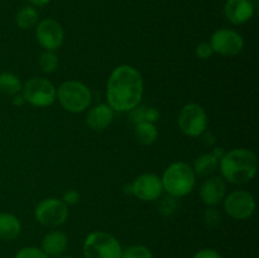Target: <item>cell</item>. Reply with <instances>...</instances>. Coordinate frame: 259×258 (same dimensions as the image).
<instances>
[{
  "label": "cell",
  "mask_w": 259,
  "mask_h": 258,
  "mask_svg": "<svg viewBox=\"0 0 259 258\" xmlns=\"http://www.w3.org/2000/svg\"><path fill=\"white\" fill-rule=\"evenodd\" d=\"M212 154H214V156L217 157V158L220 161V159L223 158V156L225 154V152H224V149H223V148H215L214 152H212Z\"/></svg>",
  "instance_id": "obj_34"
},
{
  "label": "cell",
  "mask_w": 259,
  "mask_h": 258,
  "mask_svg": "<svg viewBox=\"0 0 259 258\" xmlns=\"http://www.w3.org/2000/svg\"><path fill=\"white\" fill-rule=\"evenodd\" d=\"M227 19L233 24H244L254 14V7L250 0H228L224 7Z\"/></svg>",
  "instance_id": "obj_14"
},
{
  "label": "cell",
  "mask_w": 259,
  "mask_h": 258,
  "mask_svg": "<svg viewBox=\"0 0 259 258\" xmlns=\"http://www.w3.org/2000/svg\"><path fill=\"white\" fill-rule=\"evenodd\" d=\"M68 245L67 235L60 230H53L45 235L42 240V250L48 257H60L66 252Z\"/></svg>",
  "instance_id": "obj_16"
},
{
  "label": "cell",
  "mask_w": 259,
  "mask_h": 258,
  "mask_svg": "<svg viewBox=\"0 0 259 258\" xmlns=\"http://www.w3.org/2000/svg\"><path fill=\"white\" fill-rule=\"evenodd\" d=\"M147 109L148 106L146 105H138L131 110V120L134 124L142 123V121H147Z\"/></svg>",
  "instance_id": "obj_27"
},
{
  "label": "cell",
  "mask_w": 259,
  "mask_h": 258,
  "mask_svg": "<svg viewBox=\"0 0 259 258\" xmlns=\"http://www.w3.org/2000/svg\"><path fill=\"white\" fill-rule=\"evenodd\" d=\"M123 190H124V194L132 195V185H128V186H124Z\"/></svg>",
  "instance_id": "obj_36"
},
{
  "label": "cell",
  "mask_w": 259,
  "mask_h": 258,
  "mask_svg": "<svg viewBox=\"0 0 259 258\" xmlns=\"http://www.w3.org/2000/svg\"><path fill=\"white\" fill-rule=\"evenodd\" d=\"M22 95L25 103L37 108H46L55 103L56 88L43 77H32L23 85Z\"/></svg>",
  "instance_id": "obj_6"
},
{
  "label": "cell",
  "mask_w": 259,
  "mask_h": 258,
  "mask_svg": "<svg viewBox=\"0 0 259 258\" xmlns=\"http://www.w3.org/2000/svg\"><path fill=\"white\" fill-rule=\"evenodd\" d=\"M56 258H73V257H71V255H60V257H56Z\"/></svg>",
  "instance_id": "obj_37"
},
{
  "label": "cell",
  "mask_w": 259,
  "mask_h": 258,
  "mask_svg": "<svg viewBox=\"0 0 259 258\" xmlns=\"http://www.w3.org/2000/svg\"><path fill=\"white\" fill-rule=\"evenodd\" d=\"M39 67L43 72L52 73L58 67V57L55 51H45L39 57Z\"/></svg>",
  "instance_id": "obj_22"
},
{
  "label": "cell",
  "mask_w": 259,
  "mask_h": 258,
  "mask_svg": "<svg viewBox=\"0 0 259 258\" xmlns=\"http://www.w3.org/2000/svg\"><path fill=\"white\" fill-rule=\"evenodd\" d=\"M62 201L65 202L66 205H76L80 201V194L75 190H68L63 194Z\"/></svg>",
  "instance_id": "obj_29"
},
{
  "label": "cell",
  "mask_w": 259,
  "mask_h": 258,
  "mask_svg": "<svg viewBox=\"0 0 259 258\" xmlns=\"http://www.w3.org/2000/svg\"><path fill=\"white\" fill-rule=\"evenodd\" d=\"M204 142H205V144H209V146H212V143H214V142H215V139H214V137H212V134L211 133H206V132H205Z\"/></svg>",
  "instance_id": "obj_33"
},
{
  "label": "cell",
  "mask_w": 259,
  "mask_h": 258,
  "mask_svg": "<svg viewBox=\"0 0 259 258\" xmlns=\"http://www.w3.org/2000/svg\"><path fill=\"white\" fill-rule=\"evenodd\" d=\"M204 220H205V223H206L207 227H210V228L217 227V225L220 223L219 211H218L214 206H209L206 210H205Z\"/></svg>",
  "instance_id": "obj_26"
},
{
  "label": "cell",
  "mask_w": 259,
  "mask_h": 258,
  "mask_svg": "<svg viewBox=\"0 0 259 258\" xmlns=\"http://www.w3.org/2000/svg\"><path fill=\"white\" fill-rule=\"evenodd\" d=\"M114 119V110L108 104H99L91 108L86 115V123L93 131L101 132L108 128Z\"/></svg>",
  "instance_id": "obj_15"
},
{
  "label": "cell",
  "mask_w": 259,
  "mask_h": 258,
  "mask_svg": "<svg viewBox=\"0 0 259 258\" xmlns=\"http://www.w3.org/2000/svg\"><path fill=\"white\" fill-rule=\"evenodd\" d=\"M212 53H214V51H212L211 45L209 42H202L196 47V56L201 60H207L209 57H211Z\"/></svg>",
  "instance_id": "obj_28"
},
{
  "label": "cell",
  "mask_w": 259,
  "mask_h": 258,
  "mask_svg": "<svg viewBox=\"0 0 259 258\" xmlns=\"http://www.w3.org/2000/svg\"><path fill=\"white\" fill-rule=\"evenodd\" d=\"M143 78L133 66L121 65L114 68L106 85L108 105L114 111H131L143 98Z\"/></svg>",
  "instance_id": "obj_1"
},
{
  "label": "cell",
  "mask_w": 259,
  "mask_h": 258,
  "mask_svg": "<svg viewBox=\"0 0 259 258\" xmlns=\"http://www.w3.org/2000/svg\"><path fill=\"white\" fill-rule=\"evenodd\" d=\"M22 88L23 83L17 75L12 72L0 73V93L2 94L13 96L15 94L20 93Z\"/></svg>",
  "instance_id": "obj_20"
},
{
  "label": "cell",
  "mask_w": 259,
  "mask_h": 258,
  "mask_svg": "<svg viewBox=\"0 0 259 258\" xmlns=\"http://www.w3.org/2000/svg\"><path fill=\"white\" fill-rule=\"evenodd\" d=\"M29 2L32 3V4L37 5V7H43V5L48 4V3H50L51 0H29Z\"/></svg>",
  "instance_id": "obj_35"
},
{
  "label": "cell",
  "mask_w": 259,
  "mask_h": 258,
  "mask_svg": "<svg viewBox=\"0 0 259 258\" xmlns=\"http://www.w3.org/2000/svg\"><path fill=\"white\" fill-rule=\"evenodd\" d=\"M14 258H50L42 249L35 247H27L20 249Z\"/></svg>",
  "instance_id": "obj_25"
},
{
  "label": "cell",
  "mask_w": 259,
  "mask_h": 258,
  "mask_svg": "<svg viewBox=\"0 0 259 258\" xmlns=\"http://www.w3.org/2000/svg\"><path fill=\"white\" fill-rule=\"evenodd\" d=\"M214 53L223 56H237L244 48V39L233 29H219L212 34L210 40Z\"/></svg>",
  "instance_id": "obj_10"
},
{
  "label": "cell",
  "mask_w": 259,
  "mask_h": 258,
  "mask_svg": "<svg viewBox=\"0 0 259 258\" xmlns=\"http://www.w3.org/2000/svg\"><path fill=\"white\" fill-rule=\"evenodd\" d=\"M35 220L47 228H57L68 218V207L62 200L48 197L42 200L34 209Z\"/></svg>",
  "instance_id": "obj_8"
},
{
  "label": "cell",
  "mask_w": 259,
  "mask_h": 258,
  "mask_svg": "<svg viewBox=\"0 0 259 258\" xmlns=\"http://www.w3.org/2000/svg\"><path fill=\"white\" fill-rule=\"evenodd\" d=\"M225 212L235 220L249 219L255 210V200L252 194L237 190L224 197Z\"/></svg>",
  "instance_id": "obj_9"
},
{
  "label": "cell",
  "mask_w": 259,
  "mask_h": 258,
  "mask_svg": "<svg viewBox=\"0 0 259 258\" xmlns=\"http://www.w3.org/2000/svg\"><path fill=\"white\" fill-rule=\"evenodd\" d=\"M121 258H153L151 250L141 244L132 245L121 253Z\"/></svg>",
  "instance_id": "obj_23"
},
{
  "label": "cell",
  "mask_w": 259,
  "mask_h": 258,
  "mask_svg": "<svg viewBox=\"0 0 259 258\" xmlns=\"http://www.w3.org/2000/svg\"><path fill=\"white\" fill-rule=\"evenodd\" d=\"M85 258H121L123 248L114 235L105 232H94L83 242Z\"/></svg>",
  "instance_id": "obj_5"
},
{
  "label": "cell",
  "mask_w": 259,
  "mask_h": 258,
  "mask_svg": "<svg viewBox=\"0 0 259 258\" xmlns=\"http://www.w3.org/2000/svg\"><path fill=\"white\" fill-rule=\"evenodd\" d=\"M12 103H13V105H15V106H22L23 104L25 103V100H24V98H23V95H22V93H18V94H15V95H13L12 96Z\"/></svg>",
  "instance_id": "obj_32"
},
{
  "label": "cell",
  "mask_w": 259,
  "mask_h": 258,
  "mask_svg": "<svg viewBox=\"0 0 259 258\" xmlns=\"http://www.w3.org/2000/svg\"><path fill=\"white\" fill-rule=\"evenodd\" d=\"M35 37L45 51H56L62 46L65 32L57 20L48 18L38 23Z\"/></svg>",
  "instance_id": "obj_11"
},
{
  "label": "cell",
  "mask_w": 259,
  "mask_h": 258,
  "mask_svg": "<svg viewBox=\"0 0 259 258\" xmlns=\"http://www.w3.org/2000/svg\"><path fill=\"white\" fill-rule=\"evenodd\" d=\"M180 129L189 137H200L207 129V115L205 109L196 103L186 104L177 119Z\"/></svg>",
  "instance_id": "obj_7"
},
{
  "label": "cell",
  "mask_w": 259,
  "mask_h": 258,
  "mask_svg": "<svg viewBox=\"0 0 259 258\" xmlns=\"http://www.w3.org/2000/svg\"><path fill=\"white\" fill-rule=\"evenodd\" d=\"M219 168L223 180L235 185L245 184L257 175L258 159L250 149L235 148L225 152L219 161Z\"/></svg>",
  "instance_id": "obj_2"
},
{
  "label": "cell",
  "mask_w": 259,
  "mask_h": 258,
  "mask_svg": "<svg viewBox=\"0 0 259 258\" xmlns=\"http://www.w3.org/2000/svg\"><path fill=\"white\" fill-rule=\"evenodd\" d=\"M15 23L20 29H30L38 23V13L34 8L25 7L17 13Z\"/></svg>",
  "instance_id": "obj_21"
},
{
  "label": "cell",
  "mask_w": 259,
  "mask_h": 258,
  "mask_svg": "<svg viewBox=\"0 0 259 258\" xmlns=\"http://www.w3.org/2000/svg\"><path fill=\"white\" fill-rule=\"evenodd\" d=\"M219 167V159L212 153H204L195 159L194 172L200 176H209L214 174Z\"/></svg>",
  "instance_id": "obj_18"
},
{
  "label": "cell",
  "mask_w": 259,
  "mask_h": 258,
  "mask_svg": "<svg viewBox=\"0 0 259 258\" xmlns=\"http://www.w3.org/2000/svg\"><path fill=\"white\" fill-rule=\"evenodd\" d=\"M176 207H177V201H176V197H172V196H166L161 200L158 205V210L162 215H172L175 211H176Z\"/></svg>",
  "instance_id": "obj_24"
},
{
  "label": "cell",
  "mask_w": 259,
  "mask_h": 258,
  "mask_svg": "<svg viewBox=\"0 0 259 258\" xmlns=\"http://www.w3.org/2000/svg\"><path fill=\"white\" fill-rule=\"evenodd\" d=\"M134 134H136V138L139 143L143 144V146H151L156 142L157 137H158V131L153 123L142 121V123L136 124Z\"/></svg>",
  "instance_id": "obj_19"
},
{
  "label": "cell",
  "mask_w": 259,
  "mask_h": 258,
  "mask_svg": "<svg viewBox=\"0 0 259 258\" xmlns=\"http://www.w3.org/2000/svg\"><path fill=\"white\" fill-rule=\"evenodd\" d=\"M22 224L15 215L10 212L0 214V239L12 240L20 234Z\"/></svg>",
  "instance_id": "obj_17"
},
{
  "label": "cell",
  "mask_w": 259,
  "mask_h": 258,
  "mask_svg": "<svg viewBox=\"0 0 259 258\" xmlns=\"http://www.w3.org/2000/svg\"><path fill=\"white\" fill-rule=\"evenodd\" d=\"M161 180L163 191L179 199L189 195L195 189L196 174L186 162H175L167 167Z\"/></svg>",
  "instance_id": "obj_3"
},
{
  "label": "cell",
  "mask_w": 259,
  "mask_h": 258,
  "mask_svg": "<svg viewBox=\"0 0 259 258\" xmlns=\"http://www.w3.org/2000/svg\"><path fill=\"white\" fill-rule=\"evenodd\" d=\"M227 185L223 177H209L200 187V199L206 206H217L224 200Z\"/></svg>",
  "instance_id": "obj_13"
},
{
  "label": "cell",
  "mask_w": 259,
  "mask_h": 258,
  "mask_svg": "<svg viewBox=\"0 0 259 258\" xmlns=\"http://www.w3.org/2000/svg\"><path fill=\"white\" fill-rule=\"evenodd\" d=\"M192 258H223V257L220 255V253L217 252L215 249H209V248H206V249L199 250V252H197Z\"/></svg>",
  "instance_id": "obj_30"
},
{
  "label": "cell",
  "mask_w": 259,
  "mask_h": 258,
  "mask_svg": "<svg viewBox=\"0 0 259 258\" xmlns=\"http://www.w3.org/2000/svg\"><path fill=\"white\" fill-rule=\"evenodd\" d=\"M163 194L162 180L154 174L139 175L132 184V195L142 201H156Z\"/></svg>",
  "instance_id": "obj_12"
},
{
  "label": "cell",
  "mask_w": 259,
  "mask_h": 258,
  "mask_svg": "<svg viewBox=\"0 0 259 258\" xmlns=\"http://www.w3.org/2000/svg\"><path fill=\"white\" fill-rule=\"evenodd\" d=\"M158 119H159V111L157 110L156 108L148 106V109H147V121L154 124Z\"/></svg>",
  "instance_id": "obj_31"
},
{
  "label": "cell",
  "mask_w": 259,
  "mask_h": 258,
  "mask_svg": "<svg viewBox=\"0 0 259 258\" xmlns=\"http://www.w3.org/2000/svg\"><path fill=\"white\" fill-rule=\"evenodd\" d=\"M56 96L65 110L78 114L85 111L93 100L90 89L78 81H65L56 90Z\"/></svg>",
  "instance_id": "obj_4"
}]
</instances>
